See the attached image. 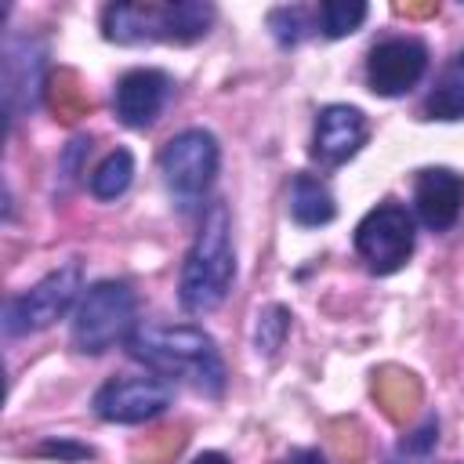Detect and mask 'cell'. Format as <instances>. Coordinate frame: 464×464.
<instances>
[{
	"instance_id": "20",
	"label": "cell",
	"mask_w": 464,
	"mask_h": 464,
	"mask_svg": "<svg viewBox=\"0 0 464 464\" xmlns=\"http://www.w3.org/2000/svg\"><path fill=\"white\" fill-rule=\"evenodd\" d=\"M370 7L362 0H326L315 7V18H319V33L326 40H341L348 33H355L362 22H366Z\"/></svg>"
},
{
	"instance_id": "10",
	"label": "cell",
	"mask_w": 464,
	"mask_h": 464,
	"mask_svg": "<svg viewBox=\"0 0 464 464\" xmlns=\"http://www.w3.org/2000/svg\"><path fill=\"white\" fill-rule=\"evenodd\" d=\"M91 406L109 424H145L170 406V384L163 377H109Z\"/></svg>"
},
{
	"instance_id": "2",
	"label": "cell",
	"mask_w": 464,
	"mask_h": 464,
	"mask_svg": "<svg viewBox=\"0 0 464 464\" xmlns=\"http://www.w3.org/2000/svg\"><path fill=\"white\" fill-rule=\"evenodd\" d=\"M218 11L207 0H116L102 11V33L112 44H196L210 33Z\"/></svg>"
},
{
	"instance_id": "22",
	"label": "cell",
	"mask_w": 464,
	"mask_h": 464,
	"mask_svg": "<svg viewBox=\"0 0 464 464\" xmlns=\"http://www.w3.org/2000/svg\"><path fill=\"white\" fill-rule=\"evenodd\" d=\"M290 334V312L283 304H268L257 312L254 323V348L257 355H276L283 348V337Z\"/></svg>"
},
{
	"instance_id": "4",
	"label": "cell",
	"mask_w": 464,
	"mask_h": 464,
	"mask_svg": "<svg viewBox=\"0 0 464 464\" xmlns=\"http://www.w3.org/2000/svg\"><path fill=\"white\" fill-rule=\"evenodd\" d=\"M138 330V297L123 279L94 283L72 319V348L83 355H102L116 341H127Z\"/></svg>"
},
{
	"instance_id": "12",
	"label": "cell",
	"mask_w": 464,
	"mask_h": 464,
	"mask_svg": "<svg viewBox=\"0 0 464 464\" xmlns=\"http://www.w3.org/2000/svg\"><path fill=\"white\" fill-rule=\"evenodd\" d=\"M366 141V116L355 105H326L315 116L312 130V160L323 167H341Z\"/></svg>"
},
{
	"instance_id": "23",
	"label": "cell",
	"mask_w": 464,
	"mask_h": 464,
	"mask_svg": "<svg viewBox=\"0 0 464 464\" xmlns=\"http://www.w3.org/2000/svg\"><path fill=\"white\" fill-rule=\"evenodd\" d=\"M326 435H330V446H334V457L341 464H362L366 460V431L355 424V420H330L326 424Z\"/></svg>"
},
{
	"instance_id": "8",
	"label": "cell",
	"mask_w": 464,
	"mask_h": 464,
	"mask_svg": "<svg viewBox=\"0 0 464 464\" xmlns=\"http://www.w3.org/2000/svg\"><path fill=\"white\" fill-rule=\"evenodd\" d=\"M47 47L36 36L7 33L4 40V112L7 127L33 112L47 94Z\"/></svg>"
},
{
	"instance_id": "17",
	"label": "cell",
	"mask_w": 464,
	"mask_h": 464,
	"mask_svg": "<svg viewBox=\"0 0 464 464\" xmlns=\"http://www.w3.org/2000/svg\"><path fill=\"white\" fill-rule=\"evenodd\" d=\"M47 105L65 123H72L80 116H91V109H94V102H91V94H87V87H83L76 69L51 72V80H47Z\"/></svg>"
},
{
	"instance_id": "28",
	"label": "cell",
	"mask_w": 464,
	"mask_h": 464,
	"mask_svg": "<svg viewBox=\"0 0 464 464\" xmlns=\"http://www.w3.org/2000/svg\"><path fill=\"white\" fill-rule=\"evenodd\" d=\"M428 464H431V460H428Z\"/></svg>"
},
{
	"instance_id": "27",
	"label": "cell",
	"mask_w": 464,
	"mask_h": 464,
	"mask_svg": "<svg viewBox=\"0 0 464 464\" xmlns=\"http://www.w3.org/2000/svg\"><path fill=\"white\" fill-rule=\"evenodd\" d=\"M192 464H232L225 453H218V450H207V453H199Z\"/></svg>"
},
{
	"instance_id": "18",
	"label": "cell",
	"mask_w": 464,
	"mask_h": 464,
	"mask_svg": "<svg viewBox=\"0 0 464 464\" xmlns=\"http://www.w3.org/2000/svg\"><path fill=\"white\" fill-rule=\"evenodd\" d=\"M134 181V156L130 149H112L94 170H91V196L109 203V199H120Z\"/></svg>"
},
{
	"instance_id": "16",
	"label": "cell",
	"mask_w": 464,
	"mask_h": 464,
	"mask_svg": "<svg viewBox=\"0 0 464 464\" xmlns=\"http://www.w3.org/2000/svg\"><path fill=\"white\" fill-rule=\"evenodd\" d=\"M424 116L428 120H446V123L464 120V47L450 58V65L435 80L431 94L424 98Z\"/></svg>"
},
{
	"instance_id": "19",
	"label": "cell",
	"mask_w": 464,
	"mask_h": 464,
	"mask_svg": "<svg viewBox=\"0 0 464 464\" xmlns=\"http://www.w3.org/2000/svg\"><path fill=\"white\" fill-rule=\"evenodd\" d=\"M268 29L276 36L279 47H297L304 36L319 33V18L315 7H301V4H283L268 11Z\"/></svg>"
},
{
	"instance_id": "13",
	"label": "cell",
	"mask_w": 464,
	"mask_h": 464,
	"mask_svg": "<svg viewBox=\"0 0 464 464\" xmlns=\"http://www.w3.org/2000/svg\"><path fill=\"white\" fill-rule=\"evenodd\" d=\"M413 207L431 232L453 228L464 207V174L450 167H424L413 181Z\"/></svg>"
},
{
	"instance_id": "25",
	"label": "cell",
	"mask_w": 464,
	"mask_h": 464,
	"mask_svg": "<svg viewBox=\"0 0 464 464\" xmlns=\"http://www.w3.org/2000/svg\"><path fill=\"white\" fill-rule=\"evenodd\" d=\"M395 14H406V18H435L439 14V4L435 0H424V4H395Z\"/></svg>"
},
{
	"instance_id": "11",
	"label": "cell",
	"mask_w": 464,
	"mask_h": 464,
	"mask_svg": "<svg viewBox=\"0 0 464 464\" xmlns=\"http://www.w3.org/2000/svg\"><path fill=\"white\" fill-rule=\"evenodd\" d=\"M170 94H174V80L163 69H130L116 80V94H112L116 120L130 130H145L160 120Z\"/></svg>"
},
{
	"instance_id": "15",
	"label": "cell",
	"mask_w": 464,
	"mask_h": 464,
	"mask_svg": "<svg viewBox=\"0 0 464 464\" xmlns=\"http://www.w3.org/2000/svg\"><path fill=\"white\" fill-rule=\"evenodd\" d=\"M286 207H290V218H294L301 228L330 225V221H334V214H337L334 192H330V188H326V181H323V178H315V174H294V178H290Z\"/></svg>"
},
{
	"instance_id": "5",
	"label": "cell",
	"mask_w": 464,
	"mask_h": 464,
	"mask_svg": "<svg viewBox=\"0 0 464 464\" xmlns=\"http://www.w3.org/2000/svg\"><path fill=\"white\" fill-rule=\"evenodd\" d=\"M83 286V268L80 261H69L54 272H47L36 286H29L25 294H14L7 297L4 304V334L7 337H22V334H36V330H47L51 323H58L76 294Z\"/></svg>"
},
{
	"instance_id": "6",
	"label": "cell",
	"mask_w": 464,
	"mask_h": 464,
	"mask_svg": "<svg viewBox=\"0 0 464 464\" xmlns=\"http://www.w3.org/2000/svg\"><path fill=\"white\" fill-rule=\"evenodd\" d=\"M218 163H221L218 138H214L210 130H203V127L178 130V134L160 149L163 181H167V188H170L185 207L196 203L199 196H207V188L214 185Z\"/></svg>"
},
{
	"instance_id": "24",
	"label": "cell",
	"mask_w": 464,
	"mask_h": 464,
	"mask_svg": "<svg viewBox=\"0 0 464 464\" xmlns=\"http://www.w3.org/2000/svg\"><path fill=\"white\" fill-rule=\"evenodd\" d=\"M435 442H439V417H424V424L399 442L392 464H428Z\"/></svg>"
},
{
	"instance_id": "1",
	"label": "cell",
	"mask_w": 464,
	"mask_h": 464,
	"mask_svg": "<svg viewBox=\"0 0 464 464\" xmlns=\"http://www.w3.org/2000/svg\"><path fill=\"white\" fill-rule=\"evenodd\" d=\"M127 352L163 381H188L196 392L218 399L225 392V359L214 337L199 326H156L141 323L127 337Z\"/></svg>"
},
{
	"instance_id": "14",
	"label": "cell",
	"mask_w": 464,
	"mask_h": 464,
	"mask_svg": "<svg viewBox=\"0 0 464 464\" xmlns=\"http://www.w3.org/2000/svg\"><path fill=\"white\" fill-rule=\"evenodd\" d=\"M420 395H424V388H420V377L413 370H406V366L373 370V399L392 424H406L417 413Z\"/></svg>"
},
{
	"instance_id": "9",
	"label": "cell",
	"mask_w": 464,
	"mask_h": 464,
	"mask_svg": "<svg viewBox=\"0 0 464 464\" xmlns=\"http://www.w3.org/2000/svg\"><path fill=\"white\" fill-rule=\"evenodd\" d=\"M428 72V44L417 36H388L366 54V83L381 98H399Z\"/></svg>"
},
{
	"instance_id": "7",
	"label": "cell",
	"mask_w": 464,
	"mask_h": 464,
	"mask_svg": "<svg viewBox=\"0 0 464 464\" xmlns=\"http://www.w3.org/2000/svg\"><path fill=\"white\" fill-rule=\"evenodd\" d=\"M413 218L402 203L384 199L355 225V254L366 261L373 276L399 272L413 254Z\"/></svg>"
},
{
	"instance_id": "3",
	"label": "cell",
	"mask_w": 464,
	"mask_h": 464,
	"mask_svg": "<svg viewBox=\"0 0 464 464\" xmlns=\"http://www.w3.org/2000/svg\"><path fill=\"white\" fill-rule=\"evenodd\" d=\"M232 283H236V246H232L228 207L210 203L181 265L178 304L192 315L214 312L228 297Z\"/></svg>"
},
{
	"instance_id": "26",
	"label": "cell",
	"mask_w": 464,
	"mask_h": 464,
	"mask_svg": "<svg viewBox=\"0 0 464 464\" xmlns=\"http://www.w3.org/2000/svg\"><path fill=\"white\" fill-rule=\"evenodd\" d=\"M283 464H326V457L319 450H294Z\"/></svg>"
},
{
	"instance_id": "21",
	"label": "cell",
	"mask_w": 464,
	"mask_h": 464,
	"mask_svg": "<svg viewBox=\"0 0 464 464\" xmlns=\"http://www.w3.org/2000/svg\"><path fill=\"white\" fill-rule=\"evenodd\" d=\"M185 428L178 424V428H160V431H152V435H145L138 446H134V464H170L178 453H181V446H185Z\"/></svg>"
}]
</instances>
